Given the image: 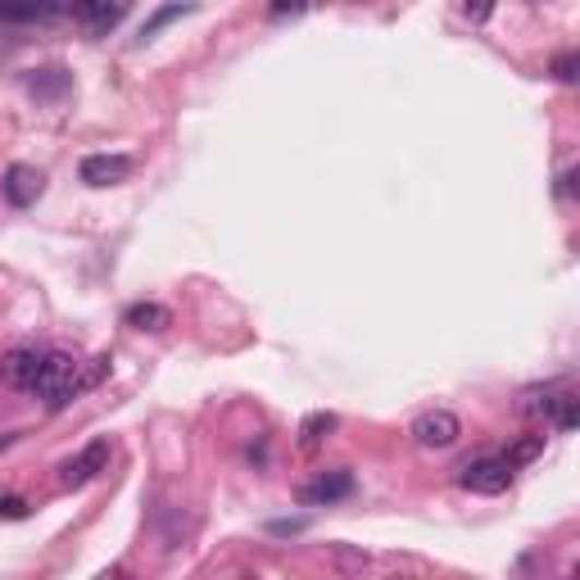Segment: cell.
Listing matches in <instances>:
<instances>
[{
	"mask_svg": "<svg viewBox=\"0 0 580 580\" xmlns=\"http://www.w3.org/2000/svg\"><path fill=\"white\" fill-rule=\"evenodd\" d=\"M132 155H86L82 159V181L86 187H118L132 177Z\"/></svg>",
	"mask_w": 580,
	"mask_h": 580,
	"instance_id": "cell-6",
	"label": "cell"
},
{
	"mask_svg": "<svg viewBox=\"0 0 580 580\" xmlns=\"http://www.w3.org/2000/svg\"><path fill=\"white\" fill-rule=\"evenodd\" d=\"M59 10H69V0H0V19L5 23H37Z\"/></svg>",
	"mask_w": 580,
	"mask_h": 580,
	"instance_id": "cell-9",
	"label": "cell"
},
{
	"mask_svg": "<svg viewBox=\"0 0 580 580\" xmlns=\"http://www.w3.org/2000/svg\"><path fill=\"white\" fill-rule=\"evenodd\" d=\"M42 358H46V354H37L33 345L10 350L5 358H0V381L14 386V390H33V386H37V372H42Z\"/></svg>",
	"mask_w": 580,
	"mask_h": 580,
	"instance_id": "cell-5",
	"label": "cell"
},
{
	"mask_svg": "<svg viewBox=\"0 0 580 580\" xmlns=\"http://www.w3.org/2000/svg\"><path fill=\"white\" fill-rule=\"evenodd\" d=\"M304 531V522H272V535H295Z\"/></svg>",
	"mask_w": 580,
	"mask_h": 580,
	"instance_id": "cell-18",
	"label": "cell"
},
{
	"mask_svg": "<svg viewBox=\"0 0 580 580\" xmlns=\"http://www.w3.org/2000/svg\"><path fill=\"white\" fill-rule=\"evenodd\" d=\"M331 431H335V413H313V417H304V426H299V449H318Z\"/></svg>",
	"mask_w": 580,
	"mask_h": 580,
	"instance_id": "cell-12",
	"label": "cell"
},
{
	"mask_svg": "<svg viewBox=\"0 0 580 580\" xmlns=\"http://www.w3.org/2000/svg\"><path fill=\"white\" fill-rule=\"evenodd\" d=\"M554 69H558V78H563V82H571V78H576V55H563Z\"/></svg>",
	"mask_w": 580,
	"mask_h": 580,
	"instance_id": "cell-17",
	"label": "cell"
},
{
	"mask_svg": "<svg viewBox=\"0 0 580 580\" xmlns=\"http://www.w3.org/2000/svg\"><path fill=\"white\" fill-rule=\"evenodd\" d=\"M105 467H109V440H91L78 458H69V463H64L59 481H64V485H86V481H96Z\"/></svg>",
	"mask_w": 580,
	"mask_h": 580,
	"instance_id": "cell-7",
	"label": "cell"
},
{
	"mask_svg": "<svg viewBox=\"0 0 580 580\" xmlns=\"http://www.w3.org/2000/svg\"><path fill=\"white\" fill-rule=\"evenodd\" d=\"M0 191H5V200H10L14 209L37 204V196H42V173L27 168V164H10V168H5V181H0Z\"/></svg>",
	"mask_w": 580,
	"mask_h": 580,
	"instance_id": "cell-8",
	"label": "cell"
},
{
	"mask_svg": "<svg viewBox=\"0 0 580 580\" xmlns=\"http://www.w3.org/2000/svg\"><path fill=\"white\" fill-rule=\"evenodd\" d=\"M69 10L78 23L91 27V33H100V27H109L118 19V0H69Z\"/></svg>",
	"mask_w": 580,
	"mask_h": 580,
	"instance_id": "cell-10",
	"label": "cell"
},
{
	"mask_svg": "<svg viewBox=\"0 0 580 580\" xmlns=\"http://www.w3.org/2000/svg\"><path fill=\"white\" fill-rule=\"evenodd\" d=\"M354 495V476L350 472H318L313 481L299 485V504L304 508H327V504H341Z\"/></svg>",
	"mask_w": 580,
	"mask_h": 580,
	"instance_id": "cell-3",
	"label": "cell"
},
{
	"mask_svg": "<svg viewBox=\"0 0 580 580\" xmlns=\"http://www.w3.org/2000/svg\"><path fill=\"white\" fill-rule=\"evenodd\" d=\"M181 14H191V5H168V10H159L155 19H150V23L141 27V42H150V37H155L164 23H173V19H181Z\"/></svg>",
	"mask_w": 580,
	"mask_h": 580,
	"instance_id": "cell-13",
	"label": "cell"
},
{
	"mask_svg": "<svg viewBox=\"0 0 580 580\" xmlns=\"http://www.w3.org/2000/svg\"><path fill=\"white\" fill-rule=\"evenodd\" d=\"M458 436H463V426H458V417L449 409H431V413H422L413 422V440L422 449H449Z\"/></svg>",
	"mask_w": 580,
	"mask_h": 580,
	"instance_id": "cell-4",
	"label": "cell"
},
{
	"mask_svg": "<svg viewBox=\"0 0 580 580\" xmlns=\"http://www.w3.org/2000/svg\"><path fill=\"white\" fill-rule=\"evenodd\" d=\"M123 322L137 327V331H164L173 322V313L164 309V304H132V309L123 313Z\"/></svg>",
	"mask_w": 580,
	"mask_h": 580,
	"instance_id": "cell-11",
	"label": "cell"
},
{
	"mask_svg": "<svg viewBox=\"0 0 580 580\" xmlns=\"http://www.w3.org/2000/svg\"><path fill=\"white\" fill-rule=\"evenodd\" d=\"M100 363H105V358H96V368H86V372H82V363H78L73 354H46L33 390L42 394V400H46L50 409H64L69 400H78V394H82L86 386H96V377L105 372Z\"/></svg>",
	"mask_w": 580,
	"mask_h": 580,
	"instance_id": "cell-1",
	"label": "cell"
},
{
	"mask_svg": "<svg viewBox=\"0 0 580 580\" xmlns=\"http://www.w3.org/2000/svg\"><path fill=\"white\" fill-rule=\"evenodd\" d=\"M458 485L472 490V495H504L512 485V463H508V458H476V463L463 467Z\"/></svg>",
	"mask_w": 580,
	"mask_h": 580,
	"instance_id": "cell-2",
	"label": "cell"
},
{
	"mask_svg": "<svg viewBox=\"0 0 580 580\" xmlns=\"http://www.w3.org/2000/svg\"><path fill=\"white\" fill-rule=\"evenodd\" d=\"M282 14H304V0H272V19Z\"/></svg>",
	"mask_w": 580,
	"mask_h": 580,
	"instance_id": "cell-16",
	"label": "cell"
},
{
	"mask_svg": "<svg viewBox=\"0 0 580 580\" xmlns=\"http://www.w3.org/2000/svg\"><path fill=\"white\" fill-rule=\"evenodd\" d=\"M540 449H544V436H531V440H522V445H517V449L508 453V463H512V467H517V463H526V458H535Z\"/></svg>",
	"mask_w": 580,
	"mask_h": 580,
	"instance_id": "cell-14",
	"label": "cell"
},
{
	"mask_svg": "<svg viewBox=\"0 0 580 580\" xmlns=\"http://www.w3.org/2000/svg\"><path fill=\"white\" fill-rule=\"evenodd\" d=\"M463 14L472 19V23H485L495 14V0H463Z\"/></svg>",
	"mask_w": 580,
	"mask_h": 580,
	"instance_id": "cell-15",
	"label": "cell"
}]
</instances>
